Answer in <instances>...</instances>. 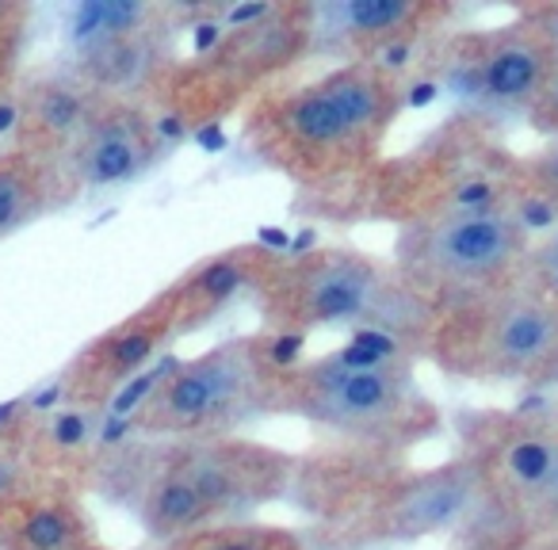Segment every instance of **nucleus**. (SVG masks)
<instances>
[{"label":"nucleus","mask_w":558,"mask_h":550,"mask_svg":"<svg viewBox=\"0 0 558 550\" xmlns=\"http://www.w3.org/2000/svg\"><path fill=\"white\" fill-rule=\"evenodd\" d=\"M405 81L387 65H333L303 85H279L241 115V146L288 180L306 218L360 222V199L405 111Z\"/></svg>","instance_id":"1"},{"label":"nucleus","mask_w":558,"mask_h":550,"mask_svg":"<svg viewBox=\"0 0 558 550\" xmlns=\"http://www.w3.org/2000/svg\"><path fill=\"white\" fill-rule=\"evenodd\" d=\"M291 501L306 550H387L474 520L482 474L466 455L413 466L398 451L322 443L299 455Z\"/></svg>","instance_id":"2"},{"label":"nucleus","mask_w":558,"mask_h":550,"mask_svg":"<svg viewBox=\"0 0 558 550\" xmlns=\"http://www.w3.org/2000/svg\"><path fill=\"white\" fill-rule=\"evenodd\" d=\"M295 451L253 436L226 440H108L93 474V493L138 520L154 547L288 501L295 486Z\"/></svg>","instance_id":"3"},{"label":"nucleus","mask_w":558,"mask_h":550,"mask_svg":"<svg viewBox=\"0 0 558 550\" xmlns=\"http://www.w3.org/2000/svg\"><path fill=\"white\" fill-rule=\"evenodd\" d=\"M264 333L299 341L318 329L364 326L395 337V352L425 349L436 310L398 276L395 260H383L352 245H314L303 253H276L248 288Z\"/></svg>","instance_id":"4"},{"label":"nucleus","mask_w":558,"mask_h":550,"mask_svg":"<svg viewBox=\"0 0 558 550\" xmlns=\"http://www.w3.org/2000/svg\"><path fill=\"white\" fill-rule=\"evenodd\" d=\"M271 417H295L337 443L410 455L440 428V410L402 352L341 349L288 359L271 394Z\"/></svg>","instance_id":"5"},{"label":"nucleus","mask_w":558,"mask_h":550,"mask_svg":"<svg viewBox=\"0 0 558 550\" xmlns=\"http://www.w3.org/2000/svg\"><path fill=\"white\" fill-rule=\"evenodd\" d=\"M314 54V0H276L241 12L199 54L177 58L149 108L180 134L207 131L279 88Z\"/></svg>","instance_id":"6"},{"label":"nucleus","mask_w":558,"mask_h":550,"mask_svg":"<svg viewBox=\"0 0 558 550\" xmlns=\"http://www.w3.org/2000/svg\"><path fill=\"white\" fill-rule=\"evenodd\" d=\"M283 341L260 333L230 337L165 367L126 413L138 440H226L271 417L276 379L288 364Z\"/></svg>","instance_id":"7"},{"label":"nucleus","mask_w":558,"mask_h":550,"mask_svg":"<svg viewBox=\"0 0 558 550\" xmlns=\"http://www.w3.org/2000/svg\"><path fill=\"white\" fill-rule=\"evenodd\" d=\"M527 230L509 203L466 207L402 225L395 268L436 314L517 288L527 260Z\"/></svg>","instance_id":"8"},{"label":"nucleus","mask_w":558,"mask_h":550,"mask_svg":"<svg viewBox=\"0 0 558 550\" xmlns=\"http://www.w3.org/2000/svg\"><path fill=\"white\" fill-rule=\"evenodd\" d=\"M558 352V306L517 288L440 310L421 356L471 379H520L550 367Z\"/></svg>","instance_id":"9"},{"label":"nucleus","mask_w":558,"mask_h":550,"mask_svg":"<svg viewBox=\"0 0 558 550\" xmlns=\"http://www.w3.org/2000/svg\"><path fill=\"white\" fill-rule=\"evenodd\" d=\"M184 27L180 4L161 0H96L73 12L70 65L104 96L138 100L149 108L157 81L177 62V32Z\"/></svg>","instance_id":"10"},{"label":"nucleus","mask_w":558,"mask_h":550,"mask_svg":"<svg viewBox=\"0 0 558 550\" xmlns=\"http://www.w3.org/2000/svg\"><path fill=\"white\" fill-rule=\"evenodd\" d=\"M448 16L433 0H322L314 4V54L311 62L333 58L337 65H387L413 58V50Z\"/></svg>","instance_id":"11"},{"label":"nucleus","mask_w":558,"mask_h":550,"mask_svg":"<svg viewBox=\"0 0 558 550\" xmlns=\"http://www.w3.org/2000/svg\"><path fill=\"white\" fill-rule=\"evenodd\" d=\"M169 154V134L154 108L138 100H119V96H96V108L65 161V176L85 192L134 184Z\"/></svg>","instance_id":"12"},{"label":"nucleus","mask_w":558,"mask_h":550,"mask_svg":"<svg viewBox=\"0 0 558 550\" xmlns=\"http://www.w3.org/2000/svg\"><path fill=\"white\" fill-rule=\"evenodd\" d=\"M177 341L165 306L154 295L88 341L58 379V405H73L100 417L123 387H131L157 359L165 344Z\"/></svg>","instance_id":"13"},{"label":"nucleus","mask_w":558,"mask_h":550,"mask_svg":"<svg viewBox=\"0 0 558 550\" xmlns=\"http://www.w3.org/2000/svg\"><path fill=\"white\" fill-rule=\"evenodd\" d=\"M93 539L85 489L0 455V550H77Z\"/></svg>","instance_id":"14"},{"label":"nucleus","mask_w":558,"mask_h":550,"mask_svg":"<svg viewBox=\"0 0 558 550\" xmlns=\"http://www.w3.org/2000/svg\"><path fill=\"white\" fill-rule=\"evenodd\" d=\"M555 73V54L539 32L505 27L486 39H471L456 50L448 65V81L463 96L486 108H532L543 85Z\"/></svg>","instance_id":"15"},{"label":"nucleus","mask_w":558,"mask_h":550,"mask_svg":"<svg viewBox=\"0 0 558 550\" xmlns=\"http://www.w3.org/2000/svg\"><path fill=\"white\" fill-rule=\"evenodd\" d=\"M96 88L81 81L70 65H43L20 77L12 93V146L43 157L65 172L73 146L85 131L88 115L96 108Z\"/></svg>","instance_id":"16"},{"label":"nucleus","mask_w":558,"mask_h":550,"mask_svg":"<svg viewBox=\"0 0 558 550\" xmlns=\"http://www.w3.org/2000/svg\"><path fill=\"white\" fill-rule=\"evenodd\" d=\"M268 253L271 248L256 245V241L226 245L218 253L195 260L192 268H184L172 283H165L154 298L169 314L172 333L177 337L199 333L215 318H222L241 295L248 298V288H253L256 271L268 260Z\"/></svg>","instance_id":"17"},{"label":"nucleus","mask_w":558,"mask_h":550,"mask_svg":"<svg viewBox=\"0 0 558 550\" xmlns=\"http://www.w3.org/2000/svg\"><path fill=\"white\" fill-rule=\"evenodd\" d=\"M81 199L58 164L27 154V149H0V241L27 230L39 218L65 210Z\"/></svg>","instance_id":"18"},{"label":"nucleus","mask_w":558,"mask_h":550,"mask_svg":"<svg viewBox=\"0 0 558 550\" xmlns=\"http://www.w3.org/2000/svg\"><path fill=\"white\" fill-rule=\"evenodd\" d=\"M157 550H306V539L299 527L264 524V520H233L192 531L184 539Z\"/></svg>","instance_id":"19"},{"label":"nucleus","mask_w":558,"mask_h":550,"mask_svg":"<svg viewBox=\"0 0 558 550\" xmlns=\"http://www.w3.org/2000/svg\"><path fill=\"white\" fill-rule=\"evenodd\" d=\"M27 32H32V4L0 0V103L12 100L20 77H24Z\"/></svg>","instance_id":"20"},{"label":"nucleus","mask_w":558,"mask_h":550,"mask_svg":"<svg viewBox=\"0 0 558 550\" xmlns=\"http://www.w3.org/2000/svg\"><path fill=\"white\" fill-rule=\"evenodd\" d=\"M517 516L532 524V535L535 531H555L558 527V459L550 466V474L517 504Z\"/></svg>","instance_id":"21"},{"label":"nucleus","mask_w":558,"mask_h":550,"mask_svg":"<svg viewBox=\"0 0 558 550\" xmlns=\"http://www.w3.org/2000/svg\"><path fill=\"white\" fill-rule=\"evenodd\" d=\"M532 268V283H524V288L539 291L547 303L558 306V260H547V264H527Z\"/></svg>","instance_id":"22"},{"label":"nucleus","mask_w":558,"mask_h":550,"mask_svg":"<svg viewBox=\"0 0 558 550\" xmlns=\"http://www.w3.org/2000/svg\"><path fill=\"white\" fill-rule=\"evenodd\" d=\"M535 176H539V187L547 192V199L558 203V146L547 149V154L535 161Z\"/></svg>","instance_id":"23"},{"label":"nucleus","mask_w":558,"mask_h":550,"mask_svg":"<svg viewBox=\"0 0 558 550\" xmlns=\"http://www.w3.org/2000/svg\"><path fill=\"white\" fill-rule=\"evenodd\" d=\"M539 115H547L550 123H558V70L550 73V81L543 85V93H539V100L532 103Z\"/></svg>","instance_id":"24"},{"label":"nucleus","mask_w":558,"mask_h":550,"mask_svg":"<svg viewBox=\"0 0 558 550\" xmlns=\"http://www.w3.org/2000/svg\"><path fill=\"white\" fill-rule=\"evenodd\" d=\"M512 550H558V527L555 531H535L532 539L517 542Z\"/></svg>","instance_id":"25"},{"label":"nucleus","mask_w":558,"mask_h":550,"mask_svg":"<svg viewBox=\"0 0 558 550\" xmlns=\"http://www.w3.org/2000/svg\"><path fill=\"white\" fill-rule=\"evenodd\" d=\"M77 550H111V547H104L100 539H93V542H85V547H77ZM157 550V547H154Z\"/></svg>","instance_id":"26"}]
</instances>
